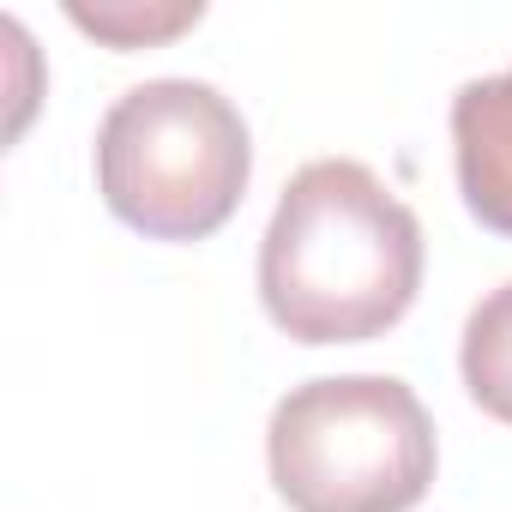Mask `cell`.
Returning a JSON list of instances; mask_svg holds the SVG:
<instances>
[{
    "label": "cell",
    "mask_w": 512,
    "mask_h": 512,
    "mask_svg": "<svg viewBox=\"0 0 512 512\" xmlns=\"http://www.w3.org/2000/svg\"><path fill=\"white\" fill-rule=\"evenodd\" d=\"M253 175L241 109L199 79H151L115 97L97 127V187L151 241L217 235Z\"/></svg>",
    "instance_id": "7a4b0ae2"
},
{
    "label": "cell",
    "mask_w": 512,
    "mask_h": 512,
    "mask_svg": "<svg viewBox=\"0 0 512 512\" xmlns=\"http://www.w3.org/2000/svg\"><path fill=\"white\" fill-rule=\"evenodd\" d=\"M272 482L296 512H410L434 482V422L392 374L296 386L266 428Z\"/></svg>",
    "instance_id": "3957f363"
},
{
    "label": "cell",
    "mask_w": 512,
    "mask_h": 512,
    "mask_svg": "<svg viewBox=\"0 0 512 512\" xmlns=\"http://www.w3.org/2000/svg\"><path fill=\"white\" fill-rule=\"evenodd\" d=\"M452 157L470 217L512 235V67L500 79H470L452 97Z\"/></svg>",
    "instance_id": "277c9868"
},
{
    "label": "cell",
    "mask_w": 512,
    "mask_h": 512,
    "mask_svg": "<svg viewBox=\"0 0 512 512\" xmlns=\"http://www.w3.org/2000/svg\"><path fill=\"white\" fill-rule=\"evenodd\" d=\"M422 290V223L356 157H320L284 187L260 241V302L296 344H368Z\"/></svg>",
    "instance_id": "6da1fadb"
},
{
    "label": "cell",
    "mask_w": 512,
    "mask_h": 512,
    "mask_svg": "<svg viewBox=\"0 0 512 512\" xmlns=\"http://www.w3.org/2000/svg\"><path fill=\"white\" fill-rule=\"evenodd\" d=\"M464 386L470 398L512 428V284H500L494 296L476 302V314L464 320V350H458Z\"/></svg>",
    "instance_id": "5b68a950"
},
{
    "label": "cell",
    "mask_w": 512,
    "mask_h": 512,
    "mask_svg": "<svg viewBox=\"0 0 512 512\" xmlns=\"http://www.w3.org/2000/svg\"><path fill=\"white\" fill-rule=\"evenodd\" d=\"M73 25H85V31H97V37H109V43H121V49H139V43H151V37H175L181 25H199V7H175V13H121V7H73Z\"/></svg>",
    "instance_id": "8992f818"
}]
</instances>
